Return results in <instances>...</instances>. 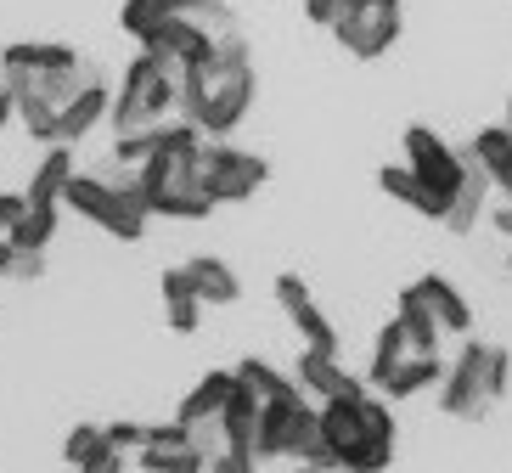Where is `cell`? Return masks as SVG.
<instances>
[{"instance_id":"cell-13","label":"cell","mask_w":512,"mask_h":473,"mask_svg":"<svg viewBox=\"0 0 512 473\" xmlns=\"http://www.w3.org/2000/svg\"><path fill=\"white\" fill-rule=\"evenodd\" d=\"M107 96H113V91H107V74L85 79V85L62 102V113H57V141H68V147H74V141L91 136L96 124L107 119Z\"/></svg>"},{"instance_id":"cell-35","label":"cell","mask_w":512,"mask_h":473,"mask_svg":"<svg viewBox=\"0 0 512 473\" xmlns=\"http://www.w3.org/2000/svg\"><path fill=\"white\" fill-rule=\"evenodd\" d=\"M299 6H304V17H310V23H321V29L332 23V0H299Z\"/></svg>"},{"instance_id":"cell-17","label":"cell","mask_w":512,"mask_h":473,"mask_svg":"<svg viewBox=\"0 0 512 473\" xmlns=\"http://www.w3.org/2000/svg\"><path fill=\"white\" fill-rule=\"evenodd\" d=\"M484 198H490V181H484L479 164H467L462 186L451 192V203H445V214H439V226L451 231V237H467V231L484 220Z\"/></svg>"},{"instance_id":"cell-40","label":"cell","mask_w":512,"mask_h":473,"mask_svg":"<svg viewBox=\"0 0 512 473\" xmlns=\"http://www.w3.org/2000/svg\"><path fill=\"white\" fill-rule=\"evenodd\" d=\"M287 473H327V468H304V462H299V468H287Z\"/></svg>"},{"instance_id":"cell-9","label":"cell","mask_w":512,"mask_h":473,"mask_svg":"<svg viewBox=\"0 0 512 473\" xmlns=\"http://www.w3.org/2000/svg\"><path fill=\"white\" fill-rule=\"evenodd\" d=\"M141 51L164 57L169 68L181 74V68H203V62L214 57V34L203 29V23H197L192 12H169L164 23H158V29L147 34V40H141Z\"/></svg>"},{"instance_id":"cell-23","label":"cell","mask_w":512,"mask_h":473,"mask_svg":"<svg viewBox=\"0 0 512 473\" xmlns=\"http://www.w3.org/2000/svg\"><path fill=\"white\" fill-rule=\"evenodd\" d=\"M68 175H74V153H68V141H51V153L34 164L29 192H23V198H29V203H62V186H68Z\"/></svg>"},{"instance_id":"cell-1","label":"cell","mask_w":512,"mask_h":473,"mask_svg":"<svg viewBox=\"0 0 512 473\" xmlns=\"http://www.w3.org/2000/svg\"><path fill=\"white\" fill-rule=\"evenodd\" d=\"M316 428L327 440L332 473H383L394 462V417L377 395H338L316 400Z\"/></svg>"},{"instance_id":"cell-36","label":"cell","mask_w":512,"mask_h":473,"mask_svg":"<svg viewBox=\"0 0 512 473\" xmlns=\"http://www.w3.org/2000/svg\"><path fill=\"white\" fill-rule=\"evenodd\" d=\"M17 119V102H12V91H6V79H0V130Z\"/></svg>"},{"instance_id":"cell-39","label":"cell","mask_w":512,"mask_h":473,"mask_svg":"<svg viewBox=\"0 0 512 473\" xmlns=\"http://www.w3.org/2000/svg\"><path fill=\"white\" fill-rule=\"evenodd\" d=\"M501 130H507V136H512V102H507V119H501Z\"/></svg>"},{"instance_id":"cell-18","label":"cell","mask_w":512,"mask_h":473,"mask_svg":"<svg viewBox=\"0 0 512 473\" xmlns=\"http://www.w3.org/2000/svg\"><path fill=\"white\" fill-rule=\"evenodd\" d=\"M411 288L422 293V305L434 310L439 333L467 338V327H473V305H467L462 293H456V282H445V276H422V282H411Z\"/></svg>"},{"instance_id":"cell-19","label":"cell","mask_w":512,"mask_h":473,"mask_svg":"<svg viewBox=\"0 0 512 473\" xmlns=\"http://www.w3.org/2000/svg\"><path fill=\"white\" fill-rule=\"evenodd\" d=\"M186 276H192V288H197V299H203V305H237V299H242L237 271H231L226 260H214V254L186 260Z\"/></svg>"},{"instance_id":"cell-14","label":"cell","mask_w":512,"mask_h":473,"mask_svg":"<svg viewBox=\"0 0 512 473\" xmlns=\"http://www.w3.org/2000/svg\"><path fill=\"white\" fill-rule=\"evenodd\" d=\"M214 428H220V445H226V451H237V457H254L259 395L248 389V383H231V395H226V406H220V417H214Z\"/></svg>"},{"instance_id":"cell-6","label":"cell","mask_w":512,"mask_h":473,"mask_svg":"<svg viewBox=\"0 0 512 473\" xmlns=\"http://www.w3.org/2000/svg\"><path fill=\"white\" fill-rule=\"evenodd\" d=\"M175 96H181V74H175L164 57L141 51V57L124 68L119 96H107L113 136H119V130H147V124L169 119V113H175Z\"/></svg>"},{"instance_id":"cell-20","label":"cell","mask_w":512,"mask_h":473,"mask_svg":"<svg viewBox=\"0 0 512 473\" xmlns=\"http://www.w3.org/2000/svg\"><path fill=\"white\" fill-rule=\"evenodd\" d=\"M377 186H383V192H389L394 203H406L411 214H422V220H434V226H439V214H445V203H439L434 192H428V186H422L406 164H383V169H377Z\"/></svg>"},{"instance_id":"cell-31","label":"cell","mask_w":512,"mask_h":473,"mask_svg":"<svg viewBox=\"0 0 512 473\" xmlns=\"http://www.w3.org/2000/svg\"><path fill=\"white\" fill-rule=\"evenodd\" d=\"M12 282H40L46 276V248H12V260H6V271Z\"/></svg>"},{"instance_id":"cell-4","label":"cell","mask_w":512,"mask_h":473,"mask_svg":"<svg viewBox=\"0 0 512 473\" xmlns=\"http://www.w3.org/2000/svg\"><path fill=\"white\" fill-rule=\"evenodd\" d=\"M507 383H512V355L501 344L467 338L456 367H445V378H439V406H445V417H484L507 395Z\"/></svg>"},{"instance_id":"cell-8","label":"cell","mask_w":512,"mask_h":473,"mask_svg":"<svg viewBox=\"0 0 512 473\" xmlns=\"http://www.w3.org/2000/svg\"><path fill=\"white\" fill-rule=\"evenodd\" d=\"M406 169L434 192L439 203H451V192L462 186V175H467V158L456 153L439 130H428V124H406Z\"/></svg>"},{"instance_id":"cell-38","label":"cell","mask_w":512,"mask_h":473,"mask_svg":"<svg viewBox=\"0 0 512 473\" xmlns=\"http://www.w3.org/2000/svg\"><path fill=\"white\" fill-rule=\"evenodd\" d=\"M496 226H501V231H507V237H512V203H507V209H496Z\"/></svg>"},{"instance_id":"cell-27","label":"cell","mask_w":512,"mask_h":473,"mask_svg":"<svg viewBox=\"0 0 512 473\" xmlns=\"http://www.w3.org/2000/svg\"><path fill=\"white\" fill-rule=\"evenodd\" d=\"M57 214H62V203H29L23 220L12 226V243L17 248H46L51 237H57Z\"/></svg>"},{"instance_id":"cell-22","label":"cell","mask_w":512,"mask_h":473,"mask_svg":"<svg viewBox=\"0 0 512 473\" xmlns=\"http://www.w3.org/2000/svg\"><path fill=\"white\" fill-rule=\"evenodd\" d=\"M85 62L74 46H57V40H12V46L0 51V68H34V74H46V68H74Z\"/></svg>"},{"instance_id":"cell-3","label":"cell","mask_w":512,"mask_h":473,"mask_svg":"<svg viewBox=\"0 0 512 473\" xmlns=\"http://www.w3.org/2000/svg\"><path fill=\"white\" fill-rule=\"evenodd\" d=\"M136 186L147 198V214L164 220H209L220 203L209 198V186L197 175V141L192 147H158L136 164Z\"/></svg>"},{"instance_id":"cell-29","label":"cell","mask_w":512,"mask_h":473,"mask_svg":"<svg viewBox=\"0 0 512 473\" xmlns=\"http://www.w3.org/2000/svg\"><path fill=\"white\" fill-rule=\"evenodd\" d=\"M169 12H175L169 0H124V6H119V29H124V34H136V40H147V34L158 29Z\"/></svg>"},{"instance_id":"cell-28","label":"cell","mask_w":512,"mask_h":473,"mask_svg":"<svg viewBox=\"0 0 512 473\" xmlns=\"http://www.w3.org/2000/svg\"><path fill=\"white\" fill-rule=\"evenodd\" d=\"M107 445H113V440L102 434V423H79L74 434L62 440V457H68V468H74V473H85V468H91V462L107 451Z\"/></svg>"},{"instance_id":"cell-24","label":"cell","mask_w":512,"mask_h":473,"mask_svg":"<svg viewBox=\"0 0 512 473\" xmlns=\"http://www.w3.org/2000/svg\"><path fill=\"white\" fill-rule=\"evenodd\" d=\"M231 383H237V372H209V378L197 383L192 395L175 406V423H214L220 417V406H226V395H231Z\"/></svg>"},{"instance_id":"cell-25","label":"cell","mask_w":512,"mask_h":473,"mask_svg":"<svg viewBox=\"0 0 512 473\" xmlns=\"http://www.w3.org/2000/svg\"><path fill=\"white\" fill-rule=\"evenodd\" d=\"M394 321H400V333H406V344L411 350H439V321H434V310L422 305V293L417 288H406L400 293V305H394Z\"/></svg>"},{"instance_id":"cell-15","label":"cell","mask_w":512,"mask_h":473,"mask_svg":"<svg viewBox=\"0 0 512 473\" xmlns=\"http://www.w3.org/2000/svg\"><path fill=\"white\" fill-rule=\"evenodd\" d=\"M439 378H445L439 350H411V355H400V361L377 378V389H383L389 400H411V395H422V389H434Z\"/></svg>"},{"instance_id":"cell-41","label":"cell","mask_w":512,"mask_h":473,"mask_svg":"<svg viewBox=\"0 0 512 473\" xmlns=\"http://www.w3.org/2000/svg\"><path fill=\"white\" fill-rule=\"evenodd\" d=\"M169 6H175V12H186V0H169Z\"/></svg>"},{"instance_id":"cell-5","label":"cell","mask_w":512,"mask_h":473,"mask_svg":"<svg viewBox=\"0 0 512 473\" xmlns=\"http://www.w3.org/2000/svg\"><path fill=\"white\" fill-rule=\"evenodd\" d=\"M62 203L74 214H85L91 226H102L107 237H119V243H136L141 231H147V198H141V186H136V169H119V181L68 175Z\"/></svg>"},{"instance_id":"cell-37","label":"cell","mask_w":512,"mask_h":473,"mask_svg":"<svg viewBox=\"0 0 512 473\" xmlns=\"http://www.w3.org/2000/svg\"><path fill=\"white\" fill-rule=\"evenodd\" d=\"M12 248H17V243H12V231H0V271H6V260H12Z\"/></svg>"},{"instance_id":"cell-26","label":"cell","mask_w":512,"mask_h":473,"mask_svg":"<svg viewBox=\"0 0 512 473\" xmlns=\"http://www.w3.org/2000/svg\"><path fill=\"white\" fill-rule=\"evenodd\" d=\"M231 372H237V383H248L259 400H293V395H304V389L287 378V372H276L271 361H254V355H248L242 367H231Z\"/></svg>"},{"instance_id":"cell-33","label":"cell","mask_w":512,"mask_h":473,"mask_svg":"<svg viewBox=\"0 0 512 473\" xmlns=\"http://www.w3.org/2000/svg\"><path fill=\"white\" fill-rule=\"evenodd\" d=\"M203 473H254V457H237V451H214L203 462Z\"/></svg>"},{"instance_id":"cell-42","label":"cell","mask_w":512,"mask_h":473,"mask_svg":"<svg viewBox=\"0 0 512 473\" xmlns=\"http://www.w3.org/2000/svg\"><path fill=\"white\" fill-rule=\"evenodd\" d=\"M507 271H512V254H507Z\"/></svg>"},{"instance_id":"cell-34","label":"cell","mask_w":512,"mask_h":473,"mask_svg":"<svg viewBox=\"0 0 512 473\" xmlns=\"http://www.w3.org/2000/svg\"><path fill=\"white\" fill-rule=\"evenodd\" d=\"M377 6H400V0H332V17L338 12H377Z\"/></svg>"},{"instance_id":"cell-2","label":"cell","mask_w":512,"mask_h":473,"mask_svg":"<svg viewBox=\"0 0 512 473\" xmlns=\"http://www.w3.org/2000/svg\"><path fill=\"white\" fill-rule=\"evenodd\" d=\"M254 107V62H248V40L237 29L214 34V62H209V79L197 91L186 124H197L203 136H231Z\"/></svg>"},{"instance_id":"cell-32","label":"cell","mask_w":512,"mask_h":473,"mask_svg":"<svg viewBox=\"0 0 512 473\" xmlns=\"http://www.w3.org/2000/svg\"><path fill=\"white\" fill-rule=\"evenodd\" d=\"M102 434H107L113 445H119L124 457H136L141 440H147V423H102Z\"/></svg>"},{"instance_id":"cell-30","label":"cell","mask_w":512,"mask_h":473,"mask_svg":"<svg viewBox=\"0 0 512 473\" xmlns=\"http://www.w3.org/2000/svg\"><path fill=\"white\" fill-rule=\"evenodd\" d=\"M400 355H411V344H406V333H400V321H389L383 333H377V350H372V367H366V378H383V372L400 361Z\"/></svg>"},{"instance_id":"cell-10","label":"cell","mask_w":512,"mask_h":473,"mask_svg":"<svg viewBox=\"0 0 512 473\" xmlns=\"http://www.w3.org/2000/svg\"><path fill=\"white\" fill-rule=\"evenodd\" d=\"M400 6H377V12H338L327 23L332 34H338V46L349 51V57H361V62H377L383 51L400 40Z\"/></svg>"},{"instance_id":"cell-21","label":"cell","mask_w":512,"mask_h":473,"mask_svg":"<svg viewBox=\"0 0 512 473\" xmlns=\"http://www.w3.org/2000/svg\"><path fill=\"white\" fill-rule=\"evenodd\" d=\"M164 282V316H169V327L175 333H197V321H203V299H197V288H192V276H186V265H175V271H164L158 276Z\"/></svg>"},{"instance_id":"cell-16","label":"cell","mask_w":512,"mask_h":473,"mask_svg":"<svg viewBox=\"0 0 512 473\" xmlns=\"http://www.w3.org/2000/svg\"><path fill=\"white\" fill-rule=\"evenodd\" d=\"M462 158H467V164H479V169H484V181L512 198V136L501 130V124H484L479 136L467 141V153H462Z\"/></svg>"},{"instance_id":"cell-7","label":"cell","mask_w":512,"mask_h":473,"mask_svg":"<svg viewBox=\"0 0 512 473\" xmlns=\"http://www.w3.org/2000/svg\"><path fill=\"white\" fill-rule=\"evenodd\" d=\"M197 175H203L214 203H248L259 186L271 181V164L259 153L226 147V136H203L197 141Z\"/></svg>"},{"instance_id":"cell-11","label":"cell","mask_w":512,"mask_h":473,"mask_svg":"<svg viewBox=\"0 0 512 473\" xmlns=\"http://www.w3.org/2000/svg\"><path fill=\"white\" fill-rule=\"evenodd\" d=\"M276 305H282V316L299 327V338L310 344V350H338V327H332L327 316H321V305L310 299V288H304L299 276L287 271L276 276Z\"/></svg>"},{"instance_id":"cell-12","label":"cell","mask_w":512,"mask_h":473,"mask_svg":"<svg viewBox=\"0 0 512 473\" xmlns=\"http://www.w3.org/2000/svg\"><path fill=\"white\" fill-rule=\"evenodd\" d=\"M310 400H338V395H361L366 383L349 378L344 367H338V350H310L304 344L299 350V378H293Z\"/></svg>"}]
</instances>
